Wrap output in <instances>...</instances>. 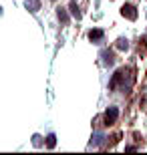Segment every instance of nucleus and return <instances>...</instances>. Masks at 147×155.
<instances>
[{"mask_svg":"<svg viewBox=\"0 0 147 155\" xmlns=\"http://www.w3.org/2000/svg\"><path fill=\"white\" fill-rule=\"evenodd\" d=\"M103 119H105V125H115V123H117V119H119V109L115 107V105H111V107L105 111Z\"/></svg>","mask_w":147,"mask_h":155,"instance_id":"obj_1","label":"nucleus"},{"mask_svg":"<svg viewBox=\"0 0 147 155\" xmlns=\"http://www.w3.org/2000/svg\"><path fill=\"white\" fill-rule=\"evenodd\" d=\"M119 85H123V69L115 71V75L111 77V81H109V91H115Z\"/></svg>","mask_w":147,"mask_h":155,"instance_id":"obj_2","label":"nucleus"},{"mask_svg":"<svg viewBox=\"0 0 147 155\" xmlns=\"http://www.w3.org/2000/svg\"><path fill=\"white\" fill-rule=\"evenodd\" d=\"M121 14L129 20H137V8L133 4H123L121 6Z\"/></svg>","mask_w":147,"mask_h":155,"instance_id":"obj_3","label":"nucleus"},{"mask_svg":"<svg viewBox=\"0 0 147 155\" xmlns=\"http://www.w3.org/2000/svg\"><path fill=\"white\" fill-rule=\"evenodd\" d=\"M101 58H103V64H105V67H111V64L115 63V54H113V51H109V48H103L101 51Z\"/></svg>","mask_w":147,"mask_h":155,"instance_id":"obj_4","label":"nucleus"},{"mask_svg":"<svg viewBox=\"0 0 147 155\" xmlns=\"http://www.w3.org/2000/svg\"><path fill=\"white\" fill-rule=\"evenodd\" d=\"M103 38H105V32H103L101 28H93V30H89V40H91V42H101Z\"/></svg>","mask_w":147,"mask_h":155,"instance_id":"obj_5","label":"nucleus"},{"mask_svg":"<svg viewBox=\"0 0 147 155\" xmlns=\"http://www.w3.org/2000/svg\"><path fill=\"white\" fill-rule=\"evenodd\" d=\"M57 18L61 20L62 26H67V24H68V12H67V8L58 6V8H57Z\"/></svg>","mask_w":147,"mask_h":155,"instance_id":"obj_6","label":"nucleus"},{"mask_svg":"<svg viewBox=\"0 0 147 155\" xmlns=\"http://www.w3.org/2000/svg\"><path fill=\"white\" fill-rule=\"evenodd\" d=\"M24 6H26V10L28 12H38L40 10V0H24Z\"/></svg>","mask_w":147,"mask_h":155,"instance_id":"obj_7","label":"nucleus"},{"mask_svg":"<svg viewBox=\"0 0 147 155\" xmlns=\"http://www.w3.org/2000/svg\"><path fill=\"white\" fill-rule=\"evenodd\" d=\"M105 135H103V133H93V137H91V145L89 147H97V145H103L105 143Z\"/></svg>","mask_w":147,"mask_h":155,"instance_id":"obj_8","label":"nucleus"},{"mask_svg":"<svg viewBox=\"0 0 147 155\" xmlns=\"http://www.w3.org/2000/svg\"><path fill=\"white\" fill-rule=\"evenodd\" d=\"M115 48H117V51H129V40L125 38V36L117 38V42H115Z\"/></svg>","mask_w":147,"mask_h":155,"instance_id":"obj_9","label":"nucleus"},{"mask_svg":"<svg viewBox=\"0 0 147 155\" xmlns=\"http://www.w3.org/2000/svg\"><path fill=\"white\" fill-rule=\"evenodd\" d=\"M68 10H71V16H73V18H77V20H81V18H83V14H81V8L77 6V2H71Z\"/></svg>","mask_w":147,"mask_h":155,"instance_id":"obj_10","label":"nucleus"},{"mask_svg":"<svg viewBox=\"0 0 147 155\" xmlns=\"http://www.w3.org/2000/svg\"><path fill=\"white\" fill-rule=\"evenodd\" d=\"M55 145H57V135L55 133H48L46 135V147L48 149H55Z\"/></svg>","mask_w":147,"mask_h":155,"instance_id":"obj_11","label":"nucleus"},{"mask_svg":"<svg viewBox=\"0 0 147 155\" xmlns=\"http://www.w3.org/2000/svg\"><path fill=\"white\" fill-rule=\"evenodd\" d=\"M111 141H109V145H115V143H119V141H121V133H115V135H111Z\"/></svg>","mask_w":147,"mask_h":155,"instance_id":"obj_12","label":"nucleus"},{"mask_svg":"<svg viewBox=\"0 0 147 155\" xmlns=\"http://www.w3.org/2000/svg\"><path fill=\"white\" fill-rule=\"evenodd\" d=\"M32 145L34 147H40V145H42V137H40V135H32Z\"/></svg>","mask_w":147,"mask_h":155,"instance_id":"obj_13","label":"nucleus"},{"mask_svg":"<svg viewBox=\"0 0 147 155\" xmlns=\"http://www.w3.org/2000/svg\"><path fill=\"white\" fill-rule=\"evenodd\" d=\"M125 149H127V151H137V147H135V145H125Z\"/></svg>","mask_w":147,"mask_h":155,"instance_id":"obj_14","label":"nucleus"},{"mask_svg":"<svg viewBox=\"0 0 147 155\" xmlns=\"http://www.w3.org/2000/svg\"><path fill=\"white\" fill-rule=\"evenodd\" d=\"M71 2H77V0H71Z\"/></svg>","mask_w":147,"mask_h":155,"instance_id":"obj_15","label":"nucleus"}]
</instances>
